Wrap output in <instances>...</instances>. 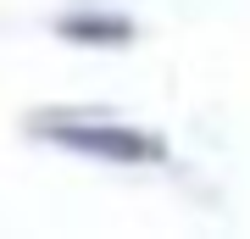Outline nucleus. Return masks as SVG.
<instances>
[{"instance_id":"obj_1","label":"nucleus","mask_w":250,"mask_h":239,"mask_svg":"<svg viewBox=\"0 0 250 239\" xmlns=\"http://www.w3.org/2000/svg\"><path fill=\"white\" fill-rule=\"evenodd\" d=\"M34 139L72 151L83 161H106V167H161L172 151L156 128H134V123H111V117H78V111H45L28 123Z\"/></svg>"},{"instance_id":"obj_2","label":"nucleus","mask_w":250,"mask_h":239,"mask_svg":"<svg viewBox=\"0 0 250 239\" xmlns=\"http://www.w3.org/2000/svg\"><path fill=\"white\" fill-rule=\"evenodd\" d=\"M56 34L72 39V44H100V50H111V44H134V17L128 11H62L56 17Z\"/></svg>"}]
</instances>
